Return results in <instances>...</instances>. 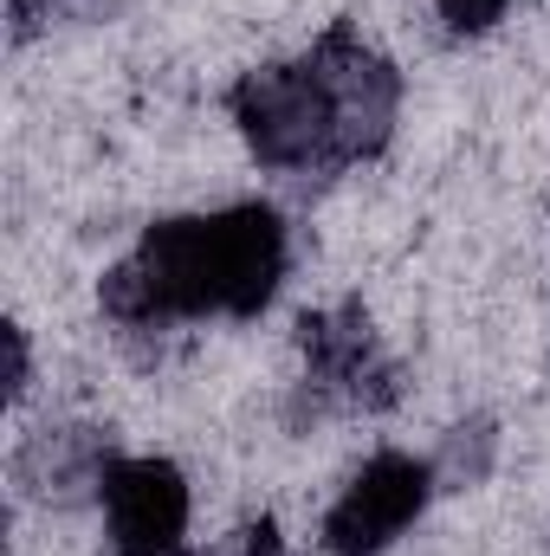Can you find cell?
I'll return each mask as SVG.
<instances>
[{
    "mask_svg": "<svg viewBox=\"0 0 550 556\" xmlns=\"http://www.w3.org/2000/svg\"><path fill=\"white\" fill-rule=\"evenodd\" d=\"M227 104L247 149L266 168L337 175L389 149L402 111V72L350 26H330L304 59L247 72Z\"/></svg>",
    "mask_w": 550,
    "mask_h": 556,
    "instance_id": "cell-1",
    "label": "cell"
},
{
    "mask_svg": "<svg viewBox=\"0 0 550 556\" xmlns=\"http://www.w3.org/2000/svg\"><path fill=\"white\" fill-rule=\"evenodd\" d=\"M285 220L260 201L155 220L137 253L104 273L98 304L130 337H155L195 317H260L285 278Z\"/></svg>",
    "mask_w": 550,
    "mask_h": 556,
    "instance_id": "cell-2",
    "label": "cell"
},
{
    "mask_svg": "<svg viewBox=\"0 0 550 556\" xmlns=\"http://www.w3.org/2000/svg\"><path fill=\"white\" fill-rule=\"evenodd\" d=\"M298 350H304V402L317 415H383L402 402V369L383 350L376 324L363 304H330L298 317Z\"/></svg>",
    "mask_w": 550,
    "mask_h": 556,
    "instance_id": "cell-3",
    "label": "cell"
},
{
    "mask_svg": "<svg viewBox=\"0 0 550 556\" xmlns=\"http://www.w3.org/2000/svg\"><path fill=\"white\" fill-rule=\"evenodd\" d=\"M434 459H414V453H376L350 485L343 498L330 505L324 518V551L330 556H383L414 518L427 511L434 498Z\"/></svg>",
    "mask_w": 550,
    "mask_h": 556,
    "instance_id": "cell-4",
    "label": "cell"
},
{
    "mask_svg": "<svg viewBox=\"0 0 550 556\" xmlns=\"http://www.w3.org/2000/svg\"><path fill=\"white\" fill-rule=\"evenodd\" d=\"M98 498L111 518V556L188 551V479L175 459H117Z\"/></svg>",
    "mask_w": 550,
    "mask_h": 556,
    "instance_id": "cell-5",
    "label": "cell"
},
{
    "mask_svg": "<svg viewBox=\"0 0 550 556\" xmlns=\"http://www.w3.org/2000/svg\"><path fill=\"white\" fill-rule=\"evenodd\" d=\"M117 453H111V433L104 427H78V420H59V427H39L26 433L20 459H13V479L26 498L39 505H78L91 492H104Z\"/></svg>",
    "mask_w": 550,
    "mask_h": 556,
    "instance_id": "cell-6",
    "label": "cell"
},
{
    "mask_svg": "<svg viewBox=\"0 0 550 556\" xmlns=\"http://www.w3.org/2000/svg\"><path fill=\"white\" fill-rule=\"evenodd\" d=\"M492 453H499L492 420H460V427H447V440L434 453V479L453 485V492H466V485H479L492 472Z\"/></svg>",
    "mask_w": 550,
    "mask_h": 556,
    "instance_id": "cell-7",
    "label": "cell"
},
{
    "mask_svg": "<svg viewBox=\"0 0 550 556\" xmlns=\"http://www.w3.org/2000/svg\"><path fill=\"white\" fill-rule=\"evenodd\" d=\"M201 556H285V538H278V525H273V518H253V525H240L234 538L208 544Z\"/></svg>",
    "mask_w": 550,
    "mask_h": 556,
    "instance_id": "cell-8",
    "label": "cell"
},
{
    "mask_svg": "<svg viewBox=\"0 0 550 556\" xmlns=\"http://www.w3.org/2000/svg\"><path fill=\"white\" fill-rule=\"evenodd\" d=\"M434 7H440L447 33H486V26H499V20H505V7H512V0H434Z\"/></svg>",
    "mask_w": 550,
    "mask_h": 556,
    "instance_id": "cell-9",
    "label": "cell"
},
{
    "mask_svg": "<svg viewBox=\"0 0 550 556\" xmlns=\"http://www.w3.org/2000/svg\"><path fill=\"white\" fill-rule=\"evenodd\" d=\"M7 395H26V337L7 330Z\"/></svg>",
    "mask_w": 550,
    "mask_h": 556,
    "instance_id": "cell-10",
    "label": "cell"
},
{
    "mask_svg": "<svg viewBox=\"0 0 550 556\" xmlns=\"http://www.w3.org/2000/svg\"><path fill=\"white\" fill-rule=\"evenodd\" d=\"M33 20H39V0H13V39H26Z\"/></svg>",
    "mask_w": 550,
    "mask_h": 556,
    "instance_id": "cell-11",
    "label": "cell"
}]
</instances>
